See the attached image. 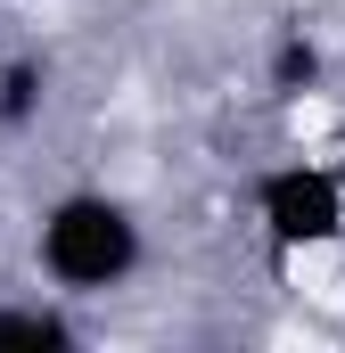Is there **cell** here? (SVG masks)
Segmentation results:
<instances>
[{
	"label": "cell",
	"mask_w": 345,
	"mask_h": 353,
	"mask_svg": "<svg viewBox=\"0 0 345 353\" xmlns=\"http://www.w3.org/2000/svg\"><path fill=\"white\" fill-rule=\"evenodd\" d=\"M247 205H255V230L271 239V255H313V247L345 239V181L329 165H313V157L263 165Z\"/></svg>",
	"instance_id": "cell-2"
},
{
	"label": "cell",
	"mask_w": 345,
	"mask_h": 353,
	"mask_svg": "<svg viewBox=\"0 0 345 353\" xmlns=\"http://www.w3.org/2000/svg\"><path fill=\"white\" fill-rule=\"evenodd\" d=\"M33 263L58 296H115L132 271L148 263V230L124 197L107 189H66L33 222Z\"/></svg>",
	"instance_id": "cell-1"
},
{
	"label": "cell",
	"mask_w": 345,
	"mask_h": 353,
	"mask_svg": "<svg viewBox=\"0 0 345 353\" xmlns=\"http://www.w3.org/2000/svg\"><path fill=\"white\" fill-rule=\"evenodd\" d=\"M33 107H41V66H33V58L0 66V123H25Z\"/></svg>",
	"instance_id": "cell-4"
},
{
	"label": "cell",
	"mask_w": 345,
	"mask_h": 353,
	"mask_svg": "<svg viewBox=\"0 0 345 353\" xmlns=\"http://www.w3.org/2000/svg\"><path fill=\"white\" fill-rule=\"evenodd\" d=\"M313 74H321L313 41H296V33H288V41H279V66H271V83H279V90H296V83H313Z\"/></svg>",
	"instance_id": "cell-5"
},
{
	"label": "cell",
	"mask_w": 345,
	"mask_h": 353,
	"mask_svg": "<svg viewBox=\"0 0 345 353\" xmlns=\"http://www.w3.org/2000/svg\"><path fill=\"white\" fill-rule=\"evenodd\" d=\"M75 296H0V353H75L83 321L66 312Z\"/></svg>",
	"instance_id": "cell-3"
}]
</instances>
